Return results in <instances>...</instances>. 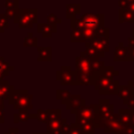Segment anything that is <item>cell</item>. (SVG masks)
<instances>
[{"label": "cell", "instance_id": "cell-1", "mask_svg": "<svg viewBox=\"0 0 134 134\" xmlns=\"http://www.w3.org/2000/svg\"><path fill=\"white\" fill-rule=\"evenodd\" d=\"M96 105V114L93 122L96 128H105L108 120L114 115V105L108 99H99Z\"/></svg>", "mask_w": 134, "mask_h": 134}, {"label": "cell", "instance_id": "cell-2", "mask_svg": "<svg viewBox=\"0 0 134 134\" xmlns=\"http://www.w3.org/2000/svg\"><path fill=\"white\" fill-rule=\"evenodd\" d=\"M32 95L28 93L26 89H15L8 98V103L13 105L14 109L20 110H30L32 109Z\"/></svg>", "mask_w": 134, "mask_h": 134}, {"label": "cell", "instance_id": "cell-3", "mask_svg": "<svg viewBox=\"0 0 134 134\" xmlns=\"http://www.w3.org/2000/svg\"><path fill=\"white\" fill-rule=\"evenodd\" d=\"M14 23L19 28H31L34 24H38V9H21L14 17Z\"/></svg>", "mask_w": 134, "mask_h": 134}, {"label": "cell", "instance_id": "cell-4", "mask_svg": "<svg viewBox=\"0 0 134 134\" xmlns=\"http://www.w3.org/2000/svg\"><path fill=\"white\" fill-rule=\"evenodd\" d=\"M118 74H119V72L117 70H115L113 66H106L105 69L100 73L93 75L94 89L97 91L105 89L114 81V76H116Z\"/></svg>", "mask_w": 134, "mask_h": 134}, {"label": "cell", "instance_id": "cell-5", "mask_svg": "<svg viewBox=\"0 0 134 134\" xmlns=\"http://www.w3.org/2000/svg\"><path fill=\"white\" fill-rule=\"evenodd\" d=\"M55 80L60 81L61 85H76V71L70 66H62L55 72Z\"/></svg>", "mask_w": 134, "mask_h": 134}, {"label": "cell", "instance_id": "cell-6", "mask_svg": "<svg viewBox=\"0 0 134 134\" xmlns=\"http://www.w3.org/2000/svg\"><path fill=\"white\" fill-rule=\"evenodd\" d=\"M80 18L85 23L86 28H89V29H98L103 27L105 24V16L103 14L86 13V14H83Z\"/></svg>", "mask_w": 134, "mask_h": 134}, {"label": "cell", "instance_id": "cell-7", "mask_svg": "<svg viewBox=\"0 0 134 134\" xmlns=\"http://www.w3.org/2000/svg\"><path fill=\"white\" fill-rule=\"evenodd\" d=\"M126 130V127L121 124L118 113L114 114L107 122L106 127L104 128V131L106 133H113V134H124Z\"/></svg>", "mask_w": 134, "mask_h": 134}, {"label": "cell", "instance_id": "cell-8", "mask_svg": "<svg viewBox=\"0 0 134 134\" xmlns=\"http://www.w3.org/2000/svg\"><path fill=\"white\" fill-rule=\"evenodd\" d=\"M96 114V105L92 104L89 106H84L82 107L76 113V119H88V120H93Z\"/></svg>", "mask_w": 134, "mask_h": 134}, {"label": "cell", "instance_id": "cell-9", "mask_svg": "<svg viewBox=\"0 0 134 134\" xmlns=\"http://www.w3.org/2000/svg\"><path fill=\"white\" fill-rule=\"evenodd\" d=\"M65 106H66V109L70 110L72 114H75L82 107L86 105H85V99L82 98L80 94H72Z\"/></svg>", "mask_w": 134, "mask_h": 134}, {"label": "cell", "instance_id": "cell-10", "mask_svg": "<svg viewBox=\"0 0 134 134\" xmlns=\"http://www.w3.org/2000/svg\"><path fill=\"white\" fill-rule=\"evenodd\" d=\"M75 71L80 72H92L91 69V64H90V59L86 58L85 55L81 54L75 58Z\"/></svg>", "mask_w": 134, "mask_h": 134}, {"label": "cell", "instance_id": "cell-11", "mask_svg": "<svg viewBox=\"0 0 134 134\" xmlns=\"http://www.w3.org/2000/svg\"><path fill=\"white\" fill-rule=\"evenodd\" d=\"M128 57H129L128 47L125 46L122 42H119L118 45L115 47L114 54H113V61L114 62H128Z\"/></svg>", "mask_w": 134, "mask_h": 134}, {"label": "cell", "instance_id": "cell-12", "mask_svg": "<svg viewBox=\"0 0 134 134\" xmlns=\"http://www.w3.org/2000/svg\"><path fill=\"white\" fill-rule=\"evenodd\" d=\"M85 45H89V46H91V47H93L96 50L102 51V52H107L110 49L108 39H96V40H93V41L86 42Z\"/></svg>", "mask_w": 134, "mask_h": 134}, {"label": "cell", "instance_id": "cell-13", "mask_svg": "<svg viewBox=\"0 0 134 134\" xmlns=\"http://www.w3.org/2000/svg\"><path fill=\"white\" fill-rule=\"evenodd\" d=\"M37 30L42 35L43 38H51L52 34L57 32V26L50 25L48 23H38Z\"/></svg>", "mask_w": 134, "mask_h": 134}, {"label": "cell", "instance_id": "cell-14", "mask_svg": "<svg viewBox=\"0 0 134 134\" xmlns=\"http://www.w3.org/2000/svg\"><path fill=\"white\" fill-rule=\"evenodd\" d=\"M15 90V87L13 85L9 84L8 81H0V98L5 100V99H8L12 95V93L14 92Z\"/></svg>", "mask_w": 134, "mask_h": 134}, {"label": "cell", "instance_id": "cell-15", "mask_svg": "<svg viewBox=\"0 0 134 134\" xmlns=\"http://www.w3.org/2000/svg\"><path fill=\"white\" fill-rule=\"evenodd\" d=\"M38 50V62H51L52 61V48L50 46L47 47H37Z\"/></svg>", "mask_w": 134, "mask_h": 134}, {"label": "cell", "instance_id": "cell-16", "mask_svg": "<svg viewBox=\"0 0 134 134\" xmlns=\"http://www.w3.org/2000/svg\"><path fill=\"white\" fill-rule=\"evenodd\" d=\"M93 75L91 72L76 71V85H93Z\"/></svg>", "mask_w": 134, "mask_h": 134}, {"label": "cell", "instance_id": "cell-17", "mask_svg": "<svg viewBox=\"0 0 134 134\" xmlns=\"http://www.w3.org/2000/svg\"><path fill=\"white\" fill-rule=\"evenodd\" d=\"M75 122H77V124L81 126V128H82V130L84 131L85 134H94V133H95V129H96V127H95L93 120H88V119H76Z\"/></svg>", "mask_w": 134, "mask_h": 134}, {"label": "cell", "instance_id": "cell-18", "mask_svg": "<svg viewBox=\"0 0 134 134\" xmlns=\"http://www.w3.org/2000/svg\"><path fill=\"white\" fill-rule=\"evenodd\" d=\"M85 46H86V49L83 50V51H81L80 53L83 54V55H85L86 58H88V59H90V60H93V59H100V58H103V57L105 55V52L98 51V50H96L95 48H93V47H91V46H89V45H85Z\"/></svg>", "mask_w": 134, "mask_h": 134}, {"label": "cell", "instance_id": "cell-19", "mask_svg": "<svg viewBox=\"0 0 134 134\" xmlns=\"http://www.w3.org/2000/svg\"><path fill=\"white\" fill-rule=\"evenodd\" d=\"M118 115H119L121 124L125 127H129V126H131L133 124L132 110H130V109H119L118 110Z\"/></svg>", "mask_w": 134, "mask_h": 134}, {"label": "cell", "instance_id": "cell-20", "mask_svg": "<svg viewBox=\"0 0 134 134\" xmlns=\"http://www.w3.org/2000/svg\"><path fill=\"white\" fill-rule=\"evenodd\" d=\"M81 14V4L80 3H68L66 4V18L70 20L75 16Z\"/></svg>", "mask_w": 134, "mask_h": 134}, {"label": "cell", "instance_id": "cell-21", "mask_svg": "<svg viewBox=\"0 0 134 134\" xmlns=\"http://www.w3.org/2000/svg\"><path fill=\"white\" fill-rule=\"evenodd\" d=\"M15 68L14 66L9 65L8 62L4 60L3 57H0V81H3L6 75L9 74L10 71H13Z\"/></svg>", "mask_w": 134, "mask_h": 134}, {"label": "cell", "instance_id": "cell-22", "mask_svg": "<svg viewBox=\"0 0 134 134\" xmlns=\"http://www.w3.org/2000/svg\"><path fill=\"white\" fill-rule=\"evenodd\" d=\"M119 82L117 80H114L108 87H106L103 90H99V94L100 95H113V94H117L118 88H119Z\"/></svg>", "mask_w": 134, "mask_h": 134}, {"label": "cell", "instance_id": "cell-23", "mask_svg": "<svg viewBox=\"0 0 134 134\" xmlns=\"http://www.w3.org/2000/svg\"><path fill=\"white\" fill-rule=\"evenodd\" d=\"M124 22L134 23V14L127 10V9L119 8V10H118V23H124Z\"/></svg>", "mask_w": 134, "mask_h": 134}, {"label": "cell", "instance_id": "cell-24", "mask_svg": "<svg viewBox=\"0 0 134 134\" xmlns=\"http://www.w3.org/2000/svg\"><path fill=\"white\" fill-rule=\"evenodd\" d=\"M31 118V114L27 112V110H20L14 114V122H27Z\"/></svg>", "mask_w": 134, "mask_h": 134}, {"label": "cell", "instance_id": "cell-25", "mask_svg": "<svg viewBox=\"0 0 134 134\" xmlns=\"http://www.w3.org/2000/svg\"><path fill=\"white\" fill-rule=\"evenodd\" d=\"M132 91L130 89V87L128 85H120L119 88H118V91H117V95L118 97L124 102H126L127 99H129L131 96H132Z\"/></svg>", "mask_w": 134, "mask_h": 134}, {"label": "cell", "instance_id": "cell-26", "mask_svg": "<svg viewBox=\"0 0 134 134\" xmlns=\"http://www.w3.org/2000/svg\"><path fill=\"white\" fill-rule=\"evenodd\" d=\"M71 93H70V91H68V90H65V89H58L57 91H55V97H57V99H59V100H61V103L63 104V105H66V103L69 100V98L71 97Z\"/></svg>", "mask_w": 134, "mask_h": 134}, {"label": "cell", "instance_id": "cell-27", "mask_svg": "<svg viewBox=\"0 0 134 134\" xmlns=\"http://www.w3.org/2000/svg\"><path fill=\"white\" fill-rule=\"evenodd\" d=\"M90 64H91V69H92V72L94 74H97V73H100L104 69H105V64L103 61H100L99 59H93V60H90Z\"/></svg>", "mask_w": 134, "mask_h": 134}, {"label": "cell", "instance_id": "cell-28", "mask_svg": "<svg viewBox=\"0 0 134 134\" xmlns=\"http://www.w3.org/2000/svg\"><path fill=\"white\" fill-rule=\"evenodd\" d=\"M70 40H71L72 43H80V42L86 43L83 31L77 30V29H72V31L70 34Z\"/></svg>", "mask_w": 134, "mask_h": 134}, {"label": "cell", "instance_id": "cell-29", "mask_svg": "<svg viewBox=\"0 0 134 134\" xmlns=\"http://www.w3.org/2000/svg\"><path fill=\"white\" fill-rule=\"evenodd\" d=\"M24 47H38V38L34 37L32 32H28L23 42Z\"/></svg>", "mask_w": 134, "mask_h": 134}, {"label": "cell", "instance_id": "cell-30", "mask_svg": "<svg viewBox=\"0 0 134 134\" xmlns=\"http://www.w3.org/2000/svg\"><path fill=\"white\" fill-rule=\"evenodd\" d=\"M71 28L72 29H77V30H81V31H84L86 29V26H85V23L83 22V20L80 18V17H74L71 19Z\"/></svg>", "mask_w": 134, "mask_h": 134}, {"label": "cell", "instance_id": "cell-31", "mask_svg": "<svg viewBox=\"0 0 134 134\" xmlns=\"http://www.w3.org/2000/svg\"><path fill=\"white\" fill-rule=\"evenodd\" d=\"M110 37V29L108 27H100L98 29H95V40L96 39H108Z\"/></svg>", "mask_w": 134, "mask_h": 134}, {"label": "cell", "instance_id": "cell-32", "mask_svg": "<svg viewBox=\"0 0 134 134\" xmlns=\"http://www.w3.org/2000/svg\"><path fill=\"white\" fill-rule=\"evenodd\" d=\"M36 119L38 120V122H41V124H47V122L49 121L47 110L39 109V110L37 111V113H36Z\"/></svg>", "mask_w": 134, "mask_h": 134}, {"label": "cell", "instance_id": "cell-33", "mask_svg": "<svg viewBox=\"0 0 134 134\" xmlns=\"http://www.w3.org/2000/svg\"><path fill=\"white\" fill-rule=\"evenodd\" d=\"M49 120H58L62 119V110L61 109H47Z\"/></svg>", "mask_w": 134, "mask_h": 134}, {"label": "cell", "instance_id": "cell-34", "mask_svg": "<svg viewBox=\"0 0 134 134\" xmlns=\"http://www.w3.org/2000/svg\"><path fill=\"white\" fill-rule=\"evenodd\" d=\"M9 19L5 14H0V34H3L6 28L9 27Z\"/></svg>", "mask_w": 134, "mask_h": 134}, {"label": "cell", "instance_id": "cell-35", "mask_svg": "<svg viewBox=\"0 0 134 134\" xmlns=\"http://www.w3.org/2000/svg\"><path fill=\"white\" fill-rule=\"evenodd\" d=\"M66 134H85V133L77 122H72L70 124V129Z\"/></svg>", "mask_w": 134, "mask_h": 134}, {"label": "cell", "instance_id": "cell-36", "mask_svg": "<svg viewBox=\"0 0 134 134\" xmlns=\"http://www.w3.org/2000/svg\"><path fill=\"white\" fill-rule=\"evenodd\" d=\"M47 23L50 24V25H53V26H57L58 24L62 23V19L57 17L54 14H49L47 16Z\"/></svg>", "mask_w": 134, "mask_h": 134}, {"label": "cell", "instance_id": "cell-37", "mask_svg": "<svg viewBox=\"0 0 134 134\" xmlns=\"http://www.w3.org/2000/svg\"><path fill=\"white\" fill-rule=\"evenodd\" d=\"M83 34H84V37H85L86 42L95 40V29H89V28H86V29L83 31Z\"/></svg>", "mask_w": 134, "mask_h": 134}, {"label": "cell", "instance_id": "cell-38", "mask_svg": "<svg viewBox=\"0 0 134 134\" xmlns=\"http://www.w3.org/2000/svg\"><path fill=\"white\" fill-rule=\"evenodd\" d=\"M5 8H19V0H5L4 2Z\"/></svg>", "mask_w": 134, "mask_h": 134}, {"label": "cell", "instance_id": "cell-39", "mask_svg": "<svg viewBox=\"0 0 134 134\" xmlns=\"http://www.w3.org/2000/svg\"><path fill=\"white\" fill-rule=\"evenodd\" d=\"M19 10H20V8H18V9H16V8H6V10H5L4 14L7 16L8 19H10V18L14 19V17L19 13Z\"/></svg>", "mask_w": 134, "mask_h": 134}, {"label": "cell", "instance_id": "cell-40", "mask_svg": "<svg viewBox=\"0 0 134 134\" xmlns=\"http://www.w3.org/2000/svg\"><path fill=\"white\" fill-rule=\"evenodd\" d=\"M124 104L127 105V106L129 107V109L133 111V110H134V94H132V96H131L129 99H127L126 102H124Z\"/></svg>", "mask_w": 134, "mask_h": 134}, {"label": "cell", "instance_id": "cell-41", "mask_svg": "<svg viewBox=\"0 0 134 134\" xmlns=\"http://www.w3.org/2000/svg\"><path fill=\"white\" fill-rule=\"evenodd\" d=\"M128 49H129V57H128V62H130V61L134 62V47L128 46Z\"/></svg>", "mask_w": 134, "mask_h": 134}, {"label": "cell", "instance_id": "cell-42", "mask_svg": "<svg viewBox=\"0 0 134 134\" xmlns=\"http://www.w3.org/2000/svg\"><path fill=\"white\" fill-rule=\"evenodd\" d=\"M124 134H134V124H132L129 127H126V130H125Z\"/></svg>", "mask_w": 134, "mask_h": 134}, {"label": "cell", "instance_id": "cell-43", "mask_svg": "<svg viewBox=\"0 0 134 134\" xmlns=\"http://www.w3.org/2000/svg\"><path fill=\"white\" fill-rule=\"evenodd\" d=\"M124 9H127V10H129V12H131V13H133V14H134V2L128 3V4H127V6H126Z\"/></svg>", "mask_w": 134, "mask_h": 134}, {"label": "cell", "instance_id": "cell-44", "mask_svg": "<svg viewBox=\"0 0 134 134\" xmlns=\"http://www.w3.org/2000/svg\"><path fill=\"white\" fill-rule=\"evenodd\" d=\"M128 42H129V46L134 47V28L132 29V37H129Z\"/></svg>", "mask_w": 134, "mask_h": 134}, {"label": "cell", "instance_id": "cell-45", "mask_svg": "<svg viewBox=\"0 0 134 134\" xmlns=\"http://www.w3.org/2000/svg\"><path fill=\"white\" fill-rule=\"evenodd\" d=\"M18 132H19V129H18V128H10V129H8V131L5 132L4 134H18Z\"/></svg>", "mask_w": 134, "mask_h": 134}, {"label": "cell", "instance_id": "cell-46", "mask_svg": "<svg viewBox=\"0 0 134 134\" xmlns=\"http://www.w3.org/2000/svg\"><path fill=\"white\" fill-rule=\"evenodd\" d=\"M128 86L130 87V89H131V91H132V93L134 94V75H133V77H132V80H130V81L128 82Z\"/></svg>", "mask_w": 134, "mask_h": 134}, {"label": "cell", "instance_id": "cell-47", "mask_svg": "<svg viewBox=\"0 0 134 134\" xmlns=\"http://www.w3.org/2000/svg\"><path fill=\"white\" fill-rule=\"evenodd\" d=\"M4 122V111H0V124Z\"/></svg>", "mask_w": 134, "mask_h": 134}, {"label": "cell", "instance_id": "cell-48", "mask_svg": "<svg viewBox=\"0 0 134 134\" xmlns=\"http://www.w3.org/2000/svg\"><path fill=\"white\" fill-rule=\"evenodd\" d=\"M0 111H4V100L0 98Z\"/></svg>", "mask_w": 134, "mask_h": 134}, {"label": "cell", "instance_id": "cell-49", "mask_svg": "<svg viewBox=\"0 0 134 134\" xmlns=\"http://www.w3.org/2000/svg\"><path fill=\"white\" fill-rule=\"evenodd\" d=\"M132 119H133V124H134V110L132 111Z\"/></svg>", "mask_w": 134, "mask_h": 134}, {"label": "cell", "instance_id": "cell-50", "mask_svg": "<svg viewBox=\"0 0 134 134\" xmlns=\"http://www.w3.org/2000/svg\"><path fill=\"white\" fill-rule=\"evenodd\" d=\"M129 3H131V2H134V0H127Z\"/></svg>", "mask_w": 134, "mask_h": 134}, {"label": "cell", "instance_id": "cell-51", "mask_svg": "<svg viewBox=\"0 0 134 134\" xmlns=\"http://www.w3.org/2000/svg\"><path fill=\"white\" fill-rule=\"evenodd\" d=\"M38 134H49V133H47V132H44V133H40V132H39Z\"/></svg>", "mask_w": 134, "mask_h": 134}, {"label": "cell", "instance_id": "cell-52", "mask_svg": "<svg viewBox=\"0 0 134 134\" xmlns=\"http://www.w3.org/2000/svg\"><path fill=\"white\" fill-rule=\"evenodd\" d=\"M39 132H34V133H30V134H38Z\"/></svg>", "mask_w": 134, "mask_h": 134}]
</instances>
